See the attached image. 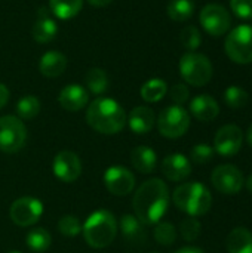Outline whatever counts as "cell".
I'll return each mask as SVG.
<instances>
[{
  "instance_id": "cell-1",
  "label": "cell",
  "mask_w": 252,
  "mask_h": 253,
  "mask_svg": "<svg viewBox=\"0 0 252 253\" xmlns=\"http://www.w3.org/2000/svg\"><path fill=\"white\" fill-rule=\"evenodd\" d=\"M135 216L144 225H154L160 222L169 206V190L168 185L153 178L146 181L135 193L132 200Z\"/></svg>"
},
{
  "instance_id": "cell-2",
  "label": "cell",
  "mask_w": 252,
  "mask_h": 253,
  "mask_svg": "<svg viewBox=\"0 0 252 253\" xmlns=\"http://www.w3.org/2000/svg\"><path fill=\"white\" fill-rule=\"evenodd\" d=\"M88 125L104 135H114L126 125L123 107L111 98H98L91 102L86 111Z\"/></svg>"
},
{
  "instance_id": "cell-3",
  "label": "cell",
  "mask_w": 252,
  "mask_h": 253,
  "mask_svg": "<svg viewBox=\"0 0 252 253\" xmlns=\"http://www.w3.org/2000/svg\"><path fill=\"white\" fill-rule=\"evenodd\" d=\"M86 243L94 249H104L110 246L117 236V219L105 209H100L89 215L82 227Z\"/></svg>"
},
{
  "instance_id": "cell-4",
  "label": "cell",
  "mask_w": 252,
  "mask_h": 253,
  "mask_svg": "<svg viewBox=\"0 0 252 253\" xmlns=\"http://www.w3.org/2000/svg\"><path fill=\"white\" fill-rule=\"evenodd\" d=\"M172 200L180 211L195 218L205 215L212 205V196L209 190L201 182L181 184L175 188Z\"/></svg>"
},
{
  "instance_id": "cell-5",
  "label": "cell",
  "mask_w": 252,
  "mask_h": 253,
  "mask_svg": "<svg viewBox=\"0 0 252 253\" xmlns=\"http://www.w3.org/2000/svg\"><path fill=\"white\" fill-rule=\"evenodd\" d=\"M180 74L189 84L201 87L212 79V64L203 53L189 52L180 59Z\"/></svg>"
},
{
  "instance_id": "cell-6",
  "label": "cell",
  "mask_w": 252,
  "mask_h": 253,
  "mask_svg": "<svg viewBox=\"0 0 252 253\" xmlns=\"http://www.w3.org/2000/svg\"><path fill=\"white\" fill-rule=\"evenodd\" d=\"M227 56L236 64L252 62V25L244 24L233 28L224 43Z\"/></svg>"
},
{
  "instance_id": "cell-7",
  "label": "cell",
  "mask_w": 252,
  "mask_h": 253,
  "mask_svg": "<svg viewBox=\"0 0 252 253\" xmlns=\"http://www.w3.org/2000/svg\"><path fill=\"white\" fill-rule=\"evenodd\" d=\"M190 127V116L181 105H171L162 110L157 117V129L169 139L181 138Z\"/></svg>"
},
{
  "instance_id": "cell-8",
  "label": "cell",
  "mask_w": 252,
  "mask_h": 253,
  "mask_svg": "<svg viewBox=\"0 0 252 253\" xmlns=\"http://www.w3.org/2000/svg\"><path fill=\"white\" fill-rule=\"evenodd\" d=\"M27 139V129L21 119L15 116L0 117V151L18 153Z\"/></svg>"
},
{
  "instance_id": "cell-9",
  "label": "cell",
  "mask_w": 252,
  "mask_h": 253,
  "mask_svg": "<svg viewBox=\"0 0 252 253\" xmlns=\"http://www.w3.org/2000/svg\"><path fill=\"white\" fill-rule=\"evenodd\" d=\"M201 25L206 33H209L214 37H220L226 34L230 30L232 25V16L229 10L217 3L206 4L199 15Z\"/></svg>"
},
{
  "instance_id": "cell-10",
  "label": "cell",
  "mask_w": 252,
  "mask_h": 253,
  "mask_svg": "<svg viewBox=\"0 0 252 253\" xmlns=\"http://www.w3.org/2000/svg\"><path fill=\"white\" fill-rule=\"evenodd\" d=\"M43 215V205L34 197H21L10 205L9 216L18 227H31Z\"/></svg>"
},
{
  "instance_id": "cell-11",
  "label": "cell",
  "mask_w": 252,
  "mask_h": 253,
  "mask_svg": "<svg viewBox=\"0 0 252 253\" xmlns=\"http://www.w3.org/2000/svg\"><path fill=\"white\" fill-rule=\"evenodd\" d=\"M211 181L215 190L226 196L238 194L244 188V184H245L242 172L235 165L217 166L212 172Z\"/></svg>"
},
{
  "instance_id": "cell-12",
  "label": "cell",
  "mask_w": 252,
  "mask_h": 253,
  "mask_svg": "<svg viewBox=\"0 0 252 253\" xmlns=\"http://www.w3.org/2000/svg\"><path fill=\"white\" fill-rule=\"evenodd\" d=\"M244 144V132L236 125H226L218 129L214 138V150L224 156L230 157L241 151Z\"/></svg>"
},
{
  "instance_id": "cell-13",
  "label": "cell",
  "mask_w": 252,
  "mask_h": 253,
  "mask_svg": "<svg viewBox=\"0 0 252 253\" xmlns=\"http://www.w3.org/2000/svg\"><path fill=\"white\" fill-rule=\"evenodd\" d=\"M104 185L113 196H126L135 187V176L125 166H111L104 173Z\"/></svg>"
},
{
  "instance_id": "cell-14",
  "label": "cell",
  "mask_w": 252,
  "mask_h": 253,
  "mask_svg": "<svg viewBox=\"0 0 252 253\" xmlns=\"http://www.w3.org/2000/svg\"><path fill=\"white\" fill-rule=\"evenodd\" d=\"M53 175L62 182H74L82 173V162L73 151H61L55 156L52 163Z\"/></svg>"
},
{
  "instance_id": "cell-15",
  "label": "cell",
  "mask_w": 252,
  "mask_h": 253,
  "mask_svg": "<svg viewBox=\"0 0 252 253\" xmlns=\"http://www.w3.org/2000/svg\"><path fill=\"white\" fill-rule=\"evenodd\" d=\"M162 172L169 181L180 182V181H184L190 176L192 163L186 156H183L180 153H174V154H169L163 159Z\"/></svg>"
},
{
  "instance_id": "cell-16",
  "label": "cell",
  "mask_w": 252,
  "mask_h": 253,
  "mask_svg": "<svg viewBox=\"0 0 252 253\" xmlns=\"http://www.w3.org/2000/svg\"><path fill=\"white\" fill-rule=\"evenodd\" d=\"M126 122L129 125V129L134 133L144 135V133H149L154 127L156 116H154L151 108L140 105V107H135L129 113V116L126 117Z\"/></svg>"
},
{
  "instance_id": "cell-17",
  "label": "cell",
  "mask_w": 252,
  "mask_h": 253,
  "mask_svg": "<svg viewBox=\"0 0 252 253\" xmlns=\"http://www.w3.org/2000/svg\"><path fill=\"white\" fill-rule=\"evenodd\" d=\"M89 95L86 89L80 84H68L65 86L58 96V102L67 111H79L88 104Z\"/></svg>"
},
{
  "instance_id": "cell-18",
  "label": "cell",
  "mask_w": 252,
  "mask_h": 253,
  "mask_svg": "<svg viewBox=\"0 0 252 253\" xmlns=\"http://www.w3.org/2000/svg\"><path fill=\"white\" fill-rule=\"evenodd\" d=\"M120 230L125 240L132 246H143L147 242V231L144 230V224L131 213L123 215L120 221Z\"/></svg>"
},
{
  "instance_id": "cell-19",
  "label": "cell",
  "mask_w": 252,
  "mask_h": 253,
  "mask_svg": "<svg viewBox=\"0 0 252 253\" xmlns=\"http://www.w3.org/2000/svg\"><path fill=\"white\" fill-rule=\"evenodd\" d=\"M190 111L198 120L211 122L218 116L220 107H218V102L212 96L199 95V96L193 98V101L190 102Z\"/></svg>"
},
{
  "instance_id": "cell-20",
  "label": "cell",
  "mask_w": 252,
  "mask_h": 253,
  "mask_svg": "<svg viewBox=\"0 0 252 253\" xmlns=\"http://www.w3.org/2000/svg\"><path fill=\"white\" fill-rule=\"evenodd\" d=\"M67 68V58L64 53L56 50H49L43 53L39 61V70L45 77L53 79L61 76Z\"/></svg>"
},
{
  "instance_id": "cell-21",
  "label": "cell",
  "mask_w": 252,
  "mask_h": 253,
  "mask_svg": "<svg viewBox=\"0 0 252 253\" xmlns=\"http://www.w3.org/2000/svg\"><path fill=\"white\" fill-rule=\"evenodd\" d=\"M131 163L140 173H151L157 166V154L154 150L146 145H140L131 153Z\"/></svg>"
},
{
  "instance_id": "cell-22",
  "label": "cell",
  "mask_w": 252,
  "mask_h": 253,
  "mask_svg": "<svg viewBox=\"0 0 252 253\" xmlns=\"http://www.w3.org/2000/svg\"><path fill=\"white\" fill-rule=\"evenodd\" d=\"M226 246L229 253H252V233L244 227L235 228L227 236Z\"/></svg>"
},
{
  "instance_id": "cell-23",
  "label": "cell",
  "mask_w": 252,
  "mask_h": 253,
  "mask_svg": "<svg viewBox=\"0 0 252 253\" xmlns=\"http://www.w3.org/2000/svg\"><path fill=\"white\" fill-rule=\"evenodd\" d=\"M31 33H33V39H34L37 43L45 44V43L52 42V40L56 37L58 25H56V22H55L52 18H49V16H46V15H43V13L40 12V16H39L37 21L34 22L33 31H31Z\"/></svg>"
},
{
  "instance_id": "cell-24",
  "label": "cell",
  "mask_w": 252,
  "mask_h": 253,
  "mask_svg": "<svg viewBox=\"0 0 252 253\" xmlns=\"http://www.w3.org/2000/svg\"><path fill=\"white\" fill-rule=\"evenodd\" d=\"M52 13L62 21L74 18L83 6V0H49Z\"/></svg>"
},
{
  "instance_id": "cell-25",
  "label": "cell",
  "mask_w": 252,
  "mask_h": 253,
  "mask_svg": "<svg viewBox=\"0 0 252 253\" xmlns=\"http://www.w3.org/2000/svg\"><path fill=\"white\" fill-rule=\"evenodd\" d=\"M25 243L30 251L36 253H43L50 248L52 237L45 228H33L27 233Z\"/></svg>"
},
{
  "instance_id": "cell-26",
  "label": "cell",
  "mask_w": 252,
  "mask_h": 253,
  "mask_svg": "<svg viewBox=\"0 0 252 253\" xmlns=\"http://www.w3.org/2000/svg\"><path fill=\"white\" fill-rule=\"evenodd\" d=\"M168 92V86L162 79H150L141 86V98L146 102H159Z\"/></svg>"
},
{
  "instance_id": "cell-27",
  "label": "cell",
  "mask_w": 252,
  "mask_h": 253,
  "mask_svg": "<svg viewBox=\"0 0 252 253\" xmlns=\"http://www.w3.org/2000/svg\"><path fill=\"white\" fill-rule=\"evenodd\" d=\"M166 12L172 21L183 22L192 18L195 12V3L192 0H171L168 3Z\"/></svg>"
},
{
  "instance_id": "cell-28",
  "label": "cell",
  "mask_w": 252,
  "mask_h": 253,
  "mask_svg": "<svg viewBox=\"0 0 252 253\" xmlns=\"http://www.w3.org/2000/svg\"><path fill=\"white\" fill-rule=\"evenodd\" d=\"M85 84L94 95H101L108 87V77L101 68H89L85 74Z\"/></svg>"
},
{
  "instance_id": "cell-29",
  "label": "cell",
  "mask_w": 252,
  "mask_h": 253,
  "mask_svg": "<svg viewBox=\"0 0 252 253\" xmlns=\"http://www.w3.org/2000/svg\"><path fill=\"white\" fill-rule=\"evenodd\" d=\"M39 113H40V101L33 95L22 96L16 104V114L22 120H31Z\"/></svg>"
},
{
  "instance_id": "cell-30",
  "label": "cell",
  "mask_w": 252,
  "mask_h": 253,
  "mask_svg": "<svg viewBox=\"0 0 252 253\" xmlns=\"http://www.w3.org/2000/svg\"><path fill=\"white\" fill-rule=\"evenodd\" d=\"M250 95L239 86H230L224 92V101L230 108H242L248 104Z\"/></svg>"
},
{
  "instance_id": "cell-31",
  "label": "cell",
  "mask_w": 252,
  "mask_h": 253,
  "mask_svg": "<svg viewBox=\"0 0 252 253\" xmlns=\"http://www.w3.org/2000/svg\"><path fill=\"white\" fill-rule=\"evenodd\" d=\"M154 239L162 246H171L177 240V228L171 222H157L154 228Z\"/></svg>"
},
{
  "instance_id": "cell-32",
  "label": "cell",
  "mask_w": 252,
  "mask_h": 253,
  "mask_svg": "<svg viewBox=\"0 0 252 253\" xmlns=\"http://www.w3.org/2000/svg\"><path fill=\"white\" fill-rule=\"evenodd\" d=\"M58 231L67 237H76L79 233H82V224L79 218L73 215H65L58 222Z\"/></svg>"
},
{
  "instance_id": "cell-33",
  "label": "cell",
  "mask_w": 252,
  "mask_h": 253,
  "mask_svg": "<svg viewBox=\"0 0 252 253\" xmlns=\"http://www.w3.org/2000/svg\"><path fill=\"white\" fill-rule=\"evenodd\" d=\"M201 230H202V225H201V222H199L195 216L186 218V219L181 222V225H180L181 236H183V239L187 240V242L196 240V239L201 236Z\"/></svg>"
},
{
  "instance_id": "cell-34",
  "label": "cell",
  "mask_w": 252,
  "mask_h": 253,
  "mask_svg": "<svg viewBox=\"0 0 252 253\" xmlns=\"http://www.w3.org/2000/svg\"><path fill=\"white\" fill-rule=\"evenodd\" d=\"M181 43L186 49H189L190 52L196 50L199 46H201V42H202V37H201V33L196 27L193 25H189L186 27L183 31H181Z\"/></svg>"
},
{
  "instance_id": "cell-35",
  "label": "cell",
  "mask_w": 252,
  "mask_h": 253,
  "mask_svg": "<svg viewBox=\"0 0 252 253\" xmlns=\"http://www.w3.org/2000/svg\"><path fill=\"white\" fill-rule=\"evenodd\" d=\"M214 147L208 145V144H198L193 147L192 153H190V157L192 160L196 163V165H206L212 160L214 157Z\"/></svg>"
},
{
  "instance_id": "cell-36",
  "label": "cell",
  "mask_w": 252,
  "mask_h": 253,
  "mask_svg": "<svg viewBox=\"0 0 252 253\" xmlns=\"http://www.w3.org/2000/svg\"><path fill=\"white\" fill-rule=\"evenodd\" d=\"M230 7L241 19L252 18V0H230Z\"/></svg>"
},
{
  "instance_id": "cell-37",
  "label": "cell",
  "mask_w": 252,
  "mask_h": 253,
  "mask_svg": "<svg viewBox=\"0 0 252 253\" xmlns=\"http://www.w3.org/2000/svg\"><path fill=\"white\" fill-rule=\"evenodd\" d=\"M169 95H171V99L175 102V105H183V104L189 99L190 92H189V89H187L186 84L177 83V84H174V86L171 87Z\"/></svg>"
},
{
  "instance_id": "cell-38",
  "label": "cell",
  "mask_w": 252,
  "mask_h": 253,
  "mask_svg": "<svg viewBox=\"0 0 252 253\" xmlns=\"http://www.w3.org/2000/svg\"><path fill=\"white\" fill-rule=\"evenodd\" d=\"M7 101H9V89L3 83H0V110L7 104Z\"/></svg>"
},
{
  "instance_id": "cell-39",
  "label": "cell",
  "mask_w": 252,
  "mask_h": 253,
  "mask_svg": "<svg viewBox=\"0 0 252 253\" xmlns=\"http://www.w3.org/2000/svg\"><path fill=\"white\" fill-rule=\"evenodd\" d=\"M174 253H205L202 249H199V248H195V246H186V248H181V249H178L177 252Z\"/></svg>"
},
{
  "instance_id": "cell-40",
  "label": "cell",
  "mask_w": 252,
  "mask_h": 253,
  "mask_svg": "<svg viewBox=\"0 0 252 253\" xmlns=\"http://www.w3.org/2000/svg\"><path fill=\"white\" fill-rule=\"evenodd\" d=\"M113 0H88V3H91L92 6L95 7H104V6H108Z\"/></svg>"
},
{
  "instance_id": "cell-41",
  "label": "cell",
  "mask_w": 252,
  "mask_h": 253,
  "mask_svg": "<svg viewBox=\"0 0 252 253\" xmlns=\"http://www.w3.org/2000/svg\"><path fill=\"white\" fill-rule=\"evenodd\" d=\"M247 141H248V144L252 147V123L251 126L248 127V132H247Z\"/></svg>"
},
{
  "instance_id": "cell-42",
  "label": "cell",
  "mask_w": 252,
  "mask_h": 253,
  "mask_svg": "<svg viewBox=\"0 0 252 253\" xmlns=\"http://www.w3.org/2000/svg\"><path fill=\"white\" fill-rule=\"evenodd\" d=\"M245 185H247V190H248V191H250V193L252 194V175L250 176V178H248V179H247Z\"/></svg>"
},
{
  "instance_id": "cell-43",
  "label": "cell",
  "mask_w": 252,
  "mask_h": 253,
  "mask_svg": "<svg viewBox=\"0 0 252 253\" xmlns=\"http://www.w3.org/2000/svg\"><path fill=\"white\" fill-rule=\"evenodd\" d=\"M7 253H22V252H19V251H10V252H7Z\"/></svg>"
},
{
  "instance_id": "cell-44",
  "label": "cell",
  "mask_w": 252,
  "mask_h": 253,
  "mask_svg": "<svg viewBox=\"0 0 252 253\" xmlns=\"http://www.w3.org/2000/svg\"><path fill=\"white\" fill-rule=\"evenodd\" d=\"M151 253H154V252H151Z\"/></svg>"
}]
</instances>
